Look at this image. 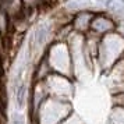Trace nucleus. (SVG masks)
Masks as SVG:
<instances>
[{
	"label": "nucleus",
	"mask_w": 124,
	"mask_h": 124,
	"mask_svg": "<svg viewBox=\"0 0 124 124\" xmlns=\"http://www.w3.org/2000/svg\"><path fill=\"white\" fill-rule=\"evenodd\" d=\"M73 112V102L47 98L31 117V124H62Z\"/></svg>",
	"instance_id": "1"
},
{
	"label": "nucleus",
	"mask_w": 124,
	"mask_h": 124,
	"mask_svg": "<svg viewBox=\"0 0 124 124\" xmlns=\"http://www.w3.org/2000/svg\"><path fill=\"white\" fill-rule=\"evenodd\" d=\"M43 85L49 98L60 99V101H73L74 96V81L71 77L62 75L57 73H52L43 79Z\"/></svg>",
	"instance_id": "2"
},
{
	"label": "nucleus",
	"mask_w": 124,
	"mask_h": 124,
	"mask_svg": "<svg viewBox=\"0 0 124 124\" xmlns=\"http://www.w3.org/2000/svg\"><path fill=\"white\" fill-rule=\"evenodd\" d=\"M14 98H16V106L18 112L23 110L24 107H28V101H29V86L27 82H21L14 91Z\"/></svg>",
	"instance_id": "3"
},
{
	"label": "nucleus",
	"mask_w": 124,
	"mask_h": 124,
	"mask_svg": "<svg viewBox=\"0 0 124 124\" xmlns=\"http://www.w3.org/2000/svg\"><path fill=\"white\" fill-rule=\"evenodd\" d=\"M91 29L98 34H105V32H109L113 29V24L106 18H95L91 23Z\"/></svg>",
	"instance_id": "4"
},
{
	"label": "nucleus",
	"mask_w": 124,
	"mask_h": 124,
	"mask_svg": "<svg viewBox=\"0 0 124 124\" xmlns=\"http://www.w3.org/2000/svg\"><path fill=\"white\" fill-rule=\"evenodd\" d=\"M109 124H124V107L114 106L109 113Z\"/></svg>",
	"instance_id": "5"
},
{
	"label": "nucleus",
	"mask_w": 124,
	"mask_h": 124,
	"mask_svg": "<svg viewBox=\"0 0 124 124\" xmlns=\"http://www.w3.org/2000/svg\"><path fill=\"white\" fill-rule=\"evenodd\" d=\"M107 7L110 11L114 13H120L124 10V0H110L107 1Z\"/></svg>",
	"instance_id": "6"
},
{
	"label": "nucleus",
	"mask_w": 124,
	"mask_h": 124,
	"mask_svg": "<svg viewBox=\"0 0 124 124\" xmlns=\"http://www.w3.org/2000/svg\"><path fill=\"white\" fill-rule=\"evenodd\" d=\"M8 124H25V117H24V114L21 112H16L11 113V116H10V120H8Z\"/></svg>",
	"instance_id": "7"
},
{
	"label": "nucleus",
	"mask_w": 124,
	"mask_h": 124,
	"mask_svg": "<svg viewBox=\"0 0 124 124\" xmlns=\"http://www.w3.org/2000/svg\"><path fill=\"white\" fill-rule=\"evenodd\" d=\"M62 124H85V123H84V120L81 118V116L77 114V112H73Z\"/></svg>",
	"instance_id": "8"
},
{
	"label": "nucleus",
	"mask_w": 124,
	"mask_h": 124,
	"mask_svg": "<svg viewBox=\"0 0 124 124\" xmlns=\"http://www.w3.org/2000/svg\"><path fill=\"white\" fill-rule=\"evenodd\" d=\"M101 1H110V0H101Z\"/></svg>",
	"instance_id": "9"
}]
</instances>
